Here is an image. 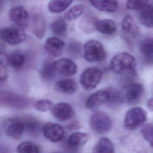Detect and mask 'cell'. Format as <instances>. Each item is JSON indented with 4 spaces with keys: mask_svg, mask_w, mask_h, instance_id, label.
Listing matches in <instances>:
<instances>
[{
    "mask_svg": "<svg viewBox=\"0 0 153 153\" xmlns=\"http://www.w3.org/2000/svg\"><path fill=\"white\" fill-rule=\"evenodd\" d=\"M111 69L116 74L125 75H134L136 74L137 62L131 54L123 52L115 55L111 59Z\"/></svg>",
    "mask_w": 153,
    "mask_h": 153,
    "instance_id": "6da1fadb",
    "label": "cell"
},
{
    "mask_svg": "<svg viewBox=\"0 0 153 153\" xmlns=\"http://www.w3.org/2000/svg\"><path fill=\"white\" fill-rule=\"evenodd\" d=\"M143 93V87L141 84H128L118 93V100L126 103H133L140 99Z\"/></svg>",
    "mask_w": 153,
    "mask_h": 153,
    "instance_id": "7a4b0ae2",
    "label": "cell"
},
{
    "mask_svg": "<svg viewBox=\"0 0 153 153\" xmlns=\"http://www.w3.org/2000/svg\"><path fill=\"white\" fill-rule=\"evenodd\" d=\"M107 54L103 45L96 40H89L84 47V57L90 62L105 60Z\"/></svg>",
    "mask_w": 153,
    "mask_h": 153,
    "instance_id": "3957f363",
    "label": "cell"
},
{
    "mask_svg": "<svg viewBox=\"0 0 153 153\" xmlns=\"http://www.w3.org/2000/svg\"><path fill=\"white\" fill-rule=\"evenodd\" d=\"M89 124L94 131L99 134H103L111 130L112 122L108 114L105 112L98 111L90 117Z\"/></svg>",
    "mask_w": 153,
    "mask_h": 153,
    "instance_id": "277c9868",
    "label": "cell"
},
{
    "mask_svg": "<svg viewBox=\"0 0 153 153\" xmlns=\"http://www.w3.org/2000/svg\"><path fill=\"white\" fill-rule=\"evenodd\" d=\"M3 128L5 134L13 139H19L25 131L23 118L11 117L4 120Z\"/></svg>",
    "mask_w": 153,
    "mask_h": 153,
    "instance_id": "5b68a950",
    "label": "cell"
},
{
    "mask_svg": "<svg viewBox=\"0 0 153 153\" xmlns=\"http://www.w3.org/2000/svg\"><path fill=\"white\" fill-rule=\"evenodd\" d=\"M146 112L142 108L133 107L126 114L124 124L126 128L134 130L144 123L146 120Z\"/></svg>",
    "mask_w": 153,
    "mask_h": 153,
    "instance_id": "8992f818",
    "label": "cell"
},
{
    "mask_svg": "<svg viewBox=\"0 0 153 153\" xmlns=\"http://www.w3.org/2000/svg\"><path fill=\"white\" fill-rule=\"evenodd\" d=\"M103 76L101 70L96 68H88L81 74L79 82L86 90H92L100 82Z\"/></svg>",
    "mask_w": 153,
    "mask_h": 153,
    "instance_id": "52a82bcc",
    "label": "cell"
},
{
    "mask_svg": "<svg viewBox=\"0 0 153 153\" xmlns=\"http://www.w3.org/2000/svg\"><path fill=\"white\" fill-rule=\"evenodd\" d=\"M26 37L23 29L17 26L6 27L0 31V38L11 45L21 44L25 40Z\"/></svg>",
    "mask_w": 153,
    "mask_h": 153,
    "instance_id": "ba28073f",
    "label": "cell"
},
{
    "mask_svg": "<svg viewBox=\"0 0 153 153\" xmlns=\"http://www.w3.org/2000/svg\"><path fill=\"white\" fill-rule=\"evenodd\" d=\"M0 102L6 106L17 109H24L28 105L27 99L10 91L0 93Z\"/></svg>",
    "mask_w": 153,
    "mask_h": 153,
    "instance_id": "9c48e42d",
    "label": "cell"
},
{
    "mask_svg": "<svg viewBox=\"0 0 153 153\" xmlns=\"http://www.w3.org/2000/svg\"><path fill=\"white\" fill-rule=\"evenodd\" d=\"M44 136L50 141L57 142L62 140L65 135L63 127L59 124L48 122L45 123L41 128Z\"/></svg>",
    "mask_w": 153,
    "mask_h": 153,
    "instance_id": "30bf717a",
    "label": "cell"
},
{
    "mask_svg": "<svg viewBox=\"0 0 153 153\" xmlns=\"http://www.w3.org/2000/svg\"><path fill=\"white\" fill-rule=\"evenodd\" d=\"M9 19L17 26L22 29L27 27L29 23V14L27 10L22 6L12 8L9 11Z\"/></svg>",
    "mask_w": 153,
    "mask_h": 153,
    "instance_id": "8fae6325",
    "label": "cell"
},
{
    "mask_svg": "<svg viewBox=\"0 0 153 153\" xmlns=\"http://www.w3.org/2000/svg\"><path fill=\"white\" fill-rule=\"evenodd\" d=\"M51 111L53 117L60 121H68L74 115L72 106L66 102H59L53 105Z\"/></svg>",
    "mask_w": 153,
    "mask_h": 153,
    "instance_id": "7c38bea8",
    "label": "cell"
},
{
    "mask_svg": "<svg viewBox=\"0 0 153 153\" xmlns=\"http://www.w3.org/2000/svg\"><path fill=\"white\" fill-rule=\"evenodd\" d=\"M109 100V93L106 90H98L91 94L87 99L85 106L89 109H96Z\"/></svg>",
    "mask_w": 153,
    "mask_h": 153,
    "instance_id": "4fadbf2b",
    "label": "cell"
},
{
    "mask_svg": "<svg viewBox=\"0 0 153 153\" xmlns=\"http://www.w3.org/2000/svg\"><path fill=\"white\" fill-rule=\"evenodd\" d=\"M56 72L64 76H72L77 72V65L70 59L62 58L54 61Z\"/></svg>",
    "mask_w": 153,
    "mask_h": 153,
    "instance_id": "5bb4252c",
    "label": "cell"
},
{
    "mask_svg": "<svg viewBox=\"0 0 153 153\" xmlns=\"http://www.w3.org/2000/svg\"><path fill=\"white\" fill-rule=\"evenodd\" d=\"M65 42L57 37H50L44 44V50L51 57H59L65 47Z\"/></svg>",
    "mask_w": 153,
    "mask_h": 153,
    "instance_id": "9a60e30c",
    "label": "cell"
},
{
    "mask_svg": "<svg viewBox=\"0 0 153 153\" xmlns=\"http://www.w3.org/2000/svg\"><path fill=\"white\" fill-rule=\"evenodd\" d=\"M27 61V54L22 50H16L6 56V63L15 69L23 67Z\"/></svg>",
    "mask_w": 153,
    "mask_h": 153,
    "instance_id": "2e32d148",
    "label": "cell"
},
{
    "mask_svg": "<svg viewBox=\"0 0 153 153\" xmlns=\"http://www.w3.org/2000/svg\"><path fill=\"white\" fill-rule=\"evenodd\" d=\"M90 135L85 132L76 131L72 133L67 140L68 146L72 149H77L84 146L89 140Z\"/></svg>",
    "mask_w": 153,
    "mask_h": 153,
    "instance_id": "e0dca14e",
    "label": "cell"
},
{
    "mask_svg": "<svg viewBox=\"0 0 153 153\" xmlns=\"http://www.w3.org/2000/svg\"><path fill=\"white\" fill-rule=\"evenodd\" d=\"M32 30L35 36L41 39L45 32L46 20L45 17L40 14H35L32 19Z\"/></svg>",
    "mask_w": 153,
    "mask_h": 153,
    "instance_id": "ac0fdd59",
    "label": "cell"
},
{
    "mask_svg": "<svg viewBox=\"0 0 153 153\" xmlns=\"http://www.w3.org/2000/svg\"><path fill=\"white\" fill-rule=\"evenodd\" d=\"M94 28L105 35H112L117 30V25L114 20L108 19L96 20Z\"/></svg>",
    "mask_w": 153,
    "mask_h": 153,
    "instance_id": "d6986e66",
    "label": "cell"
},
{
    "mask_svg": "<svg viewBox=\"0 0 153 153\" xmlns=\"http://www.w3.org/2000/svg\"><path fill=\"white\" fill-rule=\"evenodd\" d=\"M57 91L65 94H72L75 93L78 89L77 84L71 79H64L58 81L54 85Z\"/></svg>",
    "mask_w": 153,
    "mask_h": 153,
    "instance_id": "ffe728a7",
    "label": "cell"
},
{
    "mask_svg": "<svg viewBox=\"0 0 153 153\" xmlns=\"http://www.w3.org/2000/svg\"><path fill=\"white\" fill-rule=\"evenodd\" d=\"M139 22L146 27H153V6L147 4L139 10Z\"/></svg>",
    "mask_w": 153,
    "mask_h": 153,
    "instance_id": "44dd1931",
    "label": "cell"
},
{
    "mask_svg": "<svg viewBox=\"0 0 153 153\" xmlns=\"http://www.w3.org/2000/svg\"><path fill=\"white\" fill-rule=\"evenodd\" d=\"M91 5L96 10L108 13H114L118 8L116 0H89Z\"/></svg>",
    "mask_w": 153,
    "mask_h": 153,
    "instance_id": "7402d4cb",
    "label": "cell"
},
{
    "mask_svg": "<svg viewBox=\"0 0 153 153\" xmlns=\"http://www.w3.org/2000/svg\"><path fill=\"white\" fill-rule=\"evenodd\" d=\"M121 27L124 33L131 37H136L139 32V26L133 19L130 15L126 16L121 22Z\"/></svg>",
    "mask_w": 153,
    "mask_h": 153,
    "instance_id": "603a6c76",
    "label": "cell"
},
{
    "mask_svg": "<svg viewBox=\"0 0 153 153\" xmlns=\"http://www.w3.org/2000/svg\"><path fill=\"white\" fill-rule=\"evenodd\" d=\"M40 72L44 80L51 81L53 79L56 74L54 68V61L50 59L45 60L42 64Z\"/></svg>",
    "mask_w": 153,
    "mask_h": 153,
    "instance_id": "cb8c5ba5",
    "label": "cell"
},
{
    "mask_svg": "<svg viewBox=\"0 0 153 153\" xmlns=\"http://www.w3.org/2000/svg\"><path fill=\"white\" fill-rule=\"evenodd\" d=\"M112 142L106 137H101L94 148V152L99 153H112L114 152Z\"/></svg>",
    "mask_w": 153,
    "mask_h": 153,
    "instance_id": "d4e9b609",
    "label": "cell"
},
{
    "mask_svg": "<svg viewBox=\"0 0 153 153\" xmlns=\"http://www.w3.org/2000/svg\"><path fill=\"white\" fill-rule=\"evenodd\" d=\"M25 130L29 134H35L38 133L42 127L40 123L37 119L32 116H26L23 118Z\"/></svg>",
    "mask_w": 153,
    "mask_h": 153,
    "instance_id": "484cf974",
    "label": "cell"
},
{
    "mask_svg": "<svg viewBox=\"0 0 153 153\" xmlns=\"http://www.w3.org/2000/svg\"><path fill=\"white\" fill-rule=\"evenodd\" d=\"M74 0H51L48 5V10L53 13H59L65 11Z\"/></svg>",
    "mask_w": 153,
    "mask_h": 153,
    "instance_id": "4316f807",
    "label": "cell"
},
{
    "mask_svg": "<svg viewBox=\"0 0 153 153\" xmlns=\"http://www.w3.org/2000/svg\"><path fill=\"white\" fill-rule=\"evenodd\" d=\"M17 152L20 153H38L41 152L39 146L33 142L25 141L17 146Z\"/></svg>",
    "mask_w": 153,
    "mask_h": 153,
    "instance_id": "83f0119b",
    "label": "cell"
},
{
    "mask_svg": "<svg viewBox=\"0 0 153 153\" xmlns=\"http://www.w3.org/2000/svg\"><path fill=\"white\" fill-rule=\"evenodd\" d=\"M51 30L57 36H63L67 30V24L65 20L59 19L54 20L50 25Z\"/></svg>",
    "mask_w": 153,
    "mask_h": 153,
    "instance_id": "f1b7e54d",
    "label": "cell"
},
{
    "mask_svg": "<svg viewBox=\"0 0 153 153\" xmlns=\"http://www.w3.org/2000/svg\"><path fill=\"white\" fill-rule=\"evenodd\" d=\"M85 9L83 4H77L71 7L65 14V19L72 21L79 18L84 12Z\"/></svg>",
    "mask_w": 153,
    "mask_h": 153,
    "instance_id": "f546056e",
    "label": "cell"
},
{
    "mask_svg": "<svg viewBox=\"0 0 153 153\" xmlns=\"http://www.w3.org/2000/svg\"><path fill=\"white\" fill-rule=\"evenodd\" d=\"M139 48L140 52L145 56L153 54V37L142 40L139 43Z\"/></svg>",
    "mask_w": 153,
    "mask_h": 153,
    "instance_id": "4dcf8cb0",
    "label": "cell"
},
{
    "mask_svg": "<svg viewBox=\"0 0 153 153\" xmlns=\"http://www.w3.org/2000/svg\"><path fill=\"white\" fill-rule=\"evenodd\" d=\"M53 103L51 100L48 99H42L37 100L34 104L35 109L40 112H46L51 110L53 106Z\"/></svg>",
    "mask_w": 153,
    "mask_h": 153,
    "instance_id": "1f68e13d",
    "label": "cell"
},
{
    "mask_svg": "<svg viewBox=\"0 0 153 153\" xmlns=\"http://www.w3.org/2000/svg\"><path fill=\"white\" fill-rule=\"evenodd\" d=\"M140 133L153 148V126L150 124L144 126L140 130Z\"/></svg>",
    "mask_w": 153,
    "mask_h": 153,
    "instance_id": "d6a6232c",
    "label": "cell"
},
{
    "mask_svg": "<svg viewBox=\"0 0 153 153\" xmlns=\"http://www.w3.org/2000/svg\"><path fill=\"white\" fill-rule=\"evenodd\" d=\"M149 0H127L126 7L131 10H139L144 6L146 5Z\"/></svg>",
    "mask_w": 153,
    "mask_h": 153,
    "instance_id": "836d02e7",
    "label": "cell"
},
{
    "mask_svg": "<svg viewBox=\"0 0 153 153\" xmlns=\"http://www.w3.org/2000/svg\"><path fill=\"white\" fill-rule=\"evenodd\" d=\"M2 55H0V84L4 82L8 77V71L5 63L6 56L2 58Z\"/></svg>",
    "mask_w": 153,
    "mask_h": 153,
    "instance_id": "e575fe53",
    "label": "cell"
},
{
    "mask_svg": "<svg viewBox=\"0 0 153 153\" xmlns=\"http://www.w3.org/2000/svg\"><path fill=\"white\" fill-rule=\"evenodd\" d=\"M144 62L146 64L153 65V54L148 55V56H145V61Z\"/></svg>",
    "mask_w": 153,
    "mask_h": 153,
    "instance_id": "d590c367",
    "label": "cell"
},
{
    "mask_svg": "<svg viewBox=\"0 0 153 153\" xmlns=\"http://www.w3.org/2000/svg\"><path fill=\"white\" fill-rule=\"evenodd\" d=\"M147 108L153 112V97L149 99L147 102Z\"/></svg>",
    "mask_w": 153,
    "mask_h": 153,
    "instance_id": "8d00e7d4",
    "label": "cell"
},
{
    "mask_svg": "<svg viewBox=\"0 0 153 153\" xmlns=\"http://www.w3.org/2000/svg\"><path fill=\"white\" fill-rule=\"evenodd\" d=\"M3 6V2H2V0H0V11H1V9L2 8Z\"/></svg>",
    "mask_w": 153,
    "mask_h": 153,
    "instance_id": "74e56055",
    "label": "cell"
}]
</instances>
